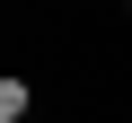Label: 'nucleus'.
I'll return each instance as SVG.
<instances>
[{"label": "nucleus", "instance_id": "1", "mask_svg": "<svg viewBox=\"0 0 132 123\" xmlns=\"http://www.w3.org/2000/svg\"><path fill=\"white\" fill-rule=\"evenodd\" d=\"M27 114H35V79L9 71V79H0V123H27Z\"/></svg>", "mask_w": 132, "mask_h": 123}]
</instances>
